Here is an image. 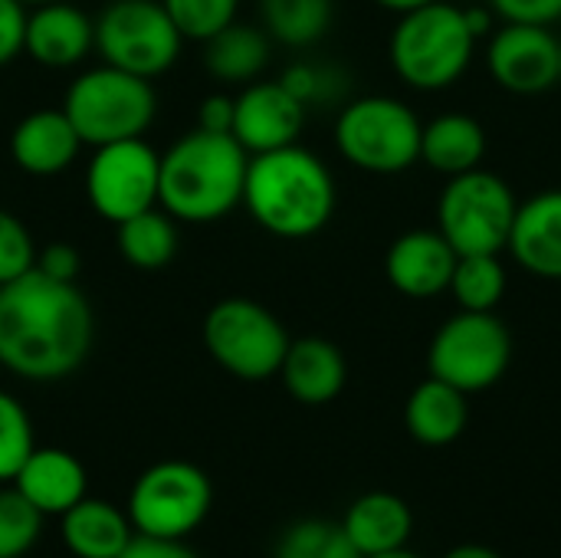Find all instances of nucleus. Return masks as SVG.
<instances>
[{
	"instance_id": "obj_1",
	"label": "nucleus",
	"mask_w": 561,
	"mask_h": 558,
	"mask_svg": "<svg viewBox=\"0 0 561 558\" xmlns=\"http://www.w3.org/2000/svg\"><path fill=\"white\" fill-rule=\"evenodd\" d=\"M92 306L76 283L36 266L0 286V365L26 382H59L79 372L92 349Z\"/></svg>"
},
{
	"instance_id": "obj_2",
	"label": "nucleus",
	"mask_w": 561,
	"mask_h": 558,
	"mask_svg": "<svg viewBox=\"0 0 561 558\" xmlns=\"http://www.w3.org/2000/svg\"><path fill=\"white\" fill-rule=\"evenodd\" d=\"M243 207L266 234L306 240L316 237L335 214V178L329 164L299 141L250 155Z\"/></svg>"
},
{
	"instance_id": "obj_3",
	"label": "nucleus",
	"mask_w": 561,
	"mask_h": 558,
	"mask_svg": "<svg viewBox=\"0 0 561 558\" xmlns=\"http://www.w3.org/2000/svg\"><path fill=\"white\" fill-rule=\"evenodd\" d=\"M250 155L233 135L194 128L161 155L158 207L181 224H214L243 204Z\"/></svg>"
},
{
	"instance_id": "obj_4",
	"label": "nucleus",
	"mask_w": 561,
	"mask_h": 558,
	"mask_svg": "<svg viewBox=\"0 0 561 558\" xmlns=\"http://www.w3.org/2000/svg\"><path fill=\"white\" fill-rule=\"evenodd\" d=\"M477 36L467 26L463 7L434 0L401 13L388 53L401 82L417 92H440L460 82L473 62Z\"/></svg>"
},
{
	"instance_id": "obj_5",
	"label": "nucleus",
	"mask_w": 561,
	"mask_h": 558,
	"mask_svg": "<svg viewBox=\"0 0 561 558\" xmlns=\"http://www.w3.org/2000/svg\"><path fill=\"white\" fill-rule=\"evenodd\" d=\"M62 112L69 115L82 145L99 148L108 141L141 138L158 115V95L151 79L102 62L72 79Z\"/></svg>"
},
{
	"instance_id": "obj_6",
	"label": "nucleus",
	"mask_w": 561,
	"mask_h": 558,
	"mask_svg": "<svg viewBox=\"0 0 561 558\" xmlns=\"http://www.w3.org/2000/svg\"><path fill=\"white\" fill-rule=\"evenodd\" d=\"M421 118L401 99L362 95L339 112L335 148L368 174H401L421 161Z\"/></svg>"
},
{
	"instance_id": "obj_7",
	"label": "nucleus",
	"mask_w": 561,
	"mask_h": 558,
	"mask_svg": "<svg viewBox=\"0 0 561 558\" xmlns=\"http://www.w3.org/2000/svg\"><path fill=\"white\" fill-rule=\"evenodd\" d=\"M201 339L207 355L233 378L266 382L279 375V365L289 349L286 326L260 303L230 296L207 309Z\"/></svg>"
},
{
	"instance_id": "obj_8",
	"label": "nucleus",
	"mask_w": 561,
	"mask_h": 558,
	"mask_svg": "<svg viewBox=\"0 0 561 558\" xmlns=\"http://www.w3.org/2000/svg\"><path fill=\"white\" fill-rule=\"evenodd\" d=\"M519 201L513 187L483 168L454 174L437 201V230L457 250L470 253H500L510 243Z\"/></svg>"
},
{
	"instance_id": "obj_9",
	"label": "nucleus",
	"mask_w": 561,
	"mask_h": 558,
	"mask_svg": "<svg viewBox=\"0 0 561 558\" xmlns=\"http://www.w3.org/2000/svg\"><path fill=\"white\" fill-rule=\"evenodd\" d=\"M214 506L210 477L191 460L151 464L128 493V520L135 536L184 543Z\"/></svg>"
},
{
	"instance_id": "obj_10",
	"label": "nucleus",
	"mask_w": 561,
	"mask_h": 558,
	"mask_svg": "<svg viewBox=\"0 0 561 558\" xmlns=\"http://www.w3.org/2000/svg\"><path fill=\"white\" fill-rule=\"evenodd\" d=\"M181 30L161 0H108L95 16V53L102 62L141 79L164 76L181 56Z\"/></svg>"
},
{
	"instance_id": "obj_11",
	"label": "nucleus",
	"mask_w": 561,
	"mask_h": 558,
	"mask_svg": "<svg viewBox=\"0 0 561 558\" xmlns=\"http://www.w3.org/2000/svg\"><path fill=\"white\" fill-rule=\"evenodd\" d=\"M513 362V335L496 312H457L431 339L427 372L463 395L493 388Z\"/></svg>"
},
{
	"instance_id": "obj_12",
	"label": "nucleus",
	"mask_w": 561,
	"mask_h": 558,
	"mask_svg": "<svg viewBox=\"0 0 561 558\" xmlns=\"http://www.w3.org/2000/svg\"><path fill=\"white\" fill-rule=\"evenodd\" d=\"M158 174L161 155L145 138L99 145L85 168L89 207L108 224H122L158 207Z\"/></svg>"
},
{
	"instance_id": "obj_13",
	"label": "nucleus",
	"mask_w": 561,
	"mask_h": 558,
	"mask_svg": "<svg viewBox=\"0 0 561 558\" xmlns=\"http://www.w3.org/2000/svg\"><path fill=\"white\" fill-rule=\"evenodd\" d=\"M490 76L513 95H542L559 86V39L539 23H503L490 33Z\"/></svg>"
},
{
	"instance_id": "obj_14",
	"label": "nucleus",
	"mask_w": 561,
	"mask_h": 558,
	"mask_svg": "<svg viewBox=\"0 0 561 558\" xmlns=\"http://www.w3.org/2000/svg\"><path fill=\"white\" fill-rule=\"evenodd\" d=\"M306 105L276 79V82H247L233 95V138L247 155L276 151L296 145L306 125Z\"/></svg>"
},
{
	"instance_id": "obj_15",
	"label": "nucleus",
	"mask_w": 561,
	"mask_h": 558,
	"mask_svg": "<svg viewBox=\"0 0 561 558\" xmlns=\"http://www.w3.org/2000/svg\"><path fill=\"white\" fill-rule=\"evenodd\" d=\"M457 250L440 230H408L401 234L385 257L388 283L408 299H434L450 289Z\"/></svg>"
},
{
	"instance_id": "obj_16",
	"label": "nucleus",
	"mask_w": 561,
	"mask_h": 558,
	"mask_svg": "<svg viewBox=\"0 0 561 558\" xmlns=\"http://www.w3.org/2000/svg\"><path fill=\"white\" fill-rule=\"evenodd\" d=\"M95 49V20L69 0L39 3L26 13L23 53L46 69H72Z\"/></svg>"
},
{
	"instance_id": "obj_17",
	"label": "nucleus",
	"mask_w": 561,
	"mask_h": 558,
	"mask_svg": "<svg viewBox=\"0 0 561 558\" xmlns=\"http://www.w3.org/2000/svg\"><path fill=\"white\" fill-rule=\"evenodd\" d=\"M82 138L62 109H39L23 115L10 132V158L23 174L56 178L79 158Z\"/></svg>"
},
{
	"instance_id": "obj_18",
	"label": "nucleus",
	"mask_w": 561,
	"mask_h": 558,
	"mask_svg": "<svg viewBox=\"0 0 561 558\" xmlns=\"http://www.w3.org/2000/svg\"><path fill=\"white\" fill-rule=\"evenodd\" d=\"M506 250L513 260L539 280H561V187L542 191L519 204Z\"/></svg>"
},
{
	"instance_id": "obj_19",
	"label": "nucleus",
	"mask_w": 561,
	"mask_h": 558,
	"mask_svg": "<svg viewBox=\"0 0 561 558\" xmlns=\"http://www.w3.org/2000/svg\"><path fill=\"white\" fill-rule=\"evenodd\" d=\"M13 490L26 497L43 516H62L89 493L85 467L76 454L59 447H36L13 477Z\"/></svg>"
},
{
	"instance_id": "obj_20",
	"label": "nucleus",
	"mask_w": 561,
	"mask_h": 558,
	"mask_svg": "<svg viewBox=\"0 0 561 558\" xmlns=\"http://www.w3.org/2000/svg\"><path fill=\"white\" fill-rule=\"evenodd\" d=\"M279 378L299 405L316 408V405H329L342 395V388L348 382V365L335 342L306 335V339L289 342L286 358L279 365Z\"/></svg>"
},
{
	"instance_id": "obj_21",
	"label": "nucleus",
	"mask_w": 561,
	"mask_h": 558,
	"mask_svg": "<svg viewBox=\"0 0 561 558\" xmlns=\"http://www.w3.org/2000/svg\"><path fill=\"white\" fill-rule=\"evenodd\" d=\"M342 529L362 558L404 549L414 533V513L408 500L388 490L362 493L342 516Z\"/></svg>"
},
{
	"instance_id": "obj_22",
	"label": "nucleus",
	"mask_w": 561,
	"mask_h": 558,
	"mask_svg": "<svg viewBox=\"0 0 561 558\" xmlns=\"http://www.w3.org/2000/svg\"><path fill=\"white\" fill-rule=\"evenodd\" d=\"M59 536L72 558H118L135 539V529L125 510L85 497L59 516Z\"/></svg>"
},
{
	"instance_id": "obj_23",
	"label": "nucleus",
	"mask_w": 561,
	"mask_h": 558,
	"mask_svg": "<svg viewBox=\"0 0 561 558\" xmlns=\"http://www.w3.org/2000/svg\"><path fill=\"white\" fill-rule=\"evenodd\" d=\"M470 395L457 391L454 385L440 382V378H427L421 382L408 405H404V424L408 434L424 444V447H450L463 437L467 421H470Z\"/></svg>"
},
{
	"instance_id": "obj_24",
	"label": "nucleus",
	"mask_w": 561,
	"mask_h": 558,
	"mask_svg": "<svg viewBox=\"0 0 561 558\" xmlns=\"http://www.w3.org/2000/svg\"><path fill=\"white\" fill-rule=\"evenodd\" d=\"M486 155V128L463 112L437 115L421 132V161L437 174H463L483 164Z\"/></svg>"
},
{
	"instance_id": "obj_25",
	"label": "nucleus",
	"mask_w": 561,
	"mask_h": 558,
	"mask_svg": "<svg viewBox=\"0 0 561 558\" xmlns=\"http://www.w3.org/2000/svg\"><path fill=\"white\" fill-rule=\"evenodd\" d=\"M270 62V33L250 23H230L204 39V66L220 82H256Z\"/></svg>"
},
{
	"instance_id": "obj_26",
	"label": "nucleus",
	"mask_w": 561,
	"mask_h": 558,
	"mask_svg": "<svg viewBox=\"0 0 561 558\" xmlns=\"http://www.w3.org/2000/svg\"><path fill=\"white\" fill-rule=\"evenodd\" d=\"M115 243L128 266L141 273L164 270L178 257V220L161 207H148L115 224Z\"/></svg>"
},
{
	"instance_id": "obj_27",
	"label": "nucleus",
	"mask_w": 561,
	"mask_h": 558,
	"mask_svg": "<svg viewBox=\"0 0 561 558\" xmlns=\"http://www.w3.org/2000/svg\"><path fill=\"white\" fill-rule=\"evenodd\" d=\"M260 13L270 39L302 49L329 33L335 7L332 0H260Z\"/></svg>"
},
{
	"instance_id": "obj_28",
	"label": "nucleus",
	"mask_w": 561,
	"mask_h": 558,
	"mask_svg": "<svg viewBox=\"0 0 561 558\" xmlns=\"http://www.w3.org/2000/svg\"><path fill=\"white\" fill-rule=\"evenodd\" d=\"M447 293L463 312H496L506 293V266L500 263V253L460 257Z\"/></svg>"
},
{
	"instance_id": "obj_29",
	"label": "nucleus",
	"mask_w": 561,
	"mask_h": 558,
	"mask_svg": "<svg viewBox=\"0 0 561 558\" xmlns=\"http://www.w3.org/2000/svg\"><path fill=\"white\" fill-rule=\"evenodd\" d=\"M276 558H362V553L352 546L342 523L312 516V520L293 523L279 536Z\"/></svg>"
},
{
	"instance_id": "obj_30",
	"label": "nucleus",
	"mask_w": 561,
	"mask_h": 558,
	"mask_svg": "<svg viewBox=\"0 0 561 558\" xmlns=\"http://www.w3.org/2000/svg\"><path fill=\"white\" fill-rule=\"evenodd\" d=\"M43 513L13 487L0 490V558H23L43 536Z\"/></svg>"
},
{
	"instance_id": "obj_31",
	"label": "nucleus",
	"mask_w": 561,
	"mask_h": 558,
	"mask_svg": "<svg viewBox=\"0 0 561 558\" xmlns=\"http://www.w3.org/2000/svg\"><path fill=\"white\" fill-rule=\"evenodd\" d=\"M33 451L36 441L26 408L13 395L0 391V483H13L16 470L26 464Z\"/></svg>"
},
{
	"instance_id": "obj_32",
	"label": "nucleus",
	"mask_w": 561,
	"mask_h": 558,
	"mask_svg": "<svg viewBox=\"0 0 561 558\" xmlns=\"http://www.w3.org/2000/svg\"><path fill=\"white\" fill-rule=\"evenodd\" d=\"M279 82L306 105H329V102H339L348 89V76L335 66H325V62H309V59H299L293 66H286V72L279 76Z\"/></svg>"
},
{
	"instance_id": "obj_33",
	"label": "nucleus",
	"mask_w": 561,
	"mask_h": 558,
	"mask_svg": "<svg viewBox=\"0 0 561 558\" xmlns=\"http://www.w3.org/2000/svg\"><path fill=\"white\" fill-rule=\"evenodd\" d=\"M184 39H210L237 20L240 0H161Z\"/></svg>"
},
{
	"instance_id": "obj_34",
	"label": "nucleus",
	"mask_w": 561,
	"mask_h": 558,
	"mask_svg": "<svg viewBox=\"0 0 561 558\" xmlns=\"http://www.w3.org/2000/svg\"><path fill=\"white\" fill-rule=\"evenodd\" d=\"M36 266V240L26 224L0 207V286Z\"/></svg>"
},
{
	"instance_id": "obj_35",
	"label": "nucleus",
	"mask_w": 561,
	"mask_h": 558,
	"mask_svg": "<svg viewBox=\"0 0 561 558\" xmlns=\"http://www.w3.org/2000/svg\"><path fill=\"white\" fill-rule=\"evenodd\" d=\"M490 10L503 16V23L552 26L561 20V0H490Z\"/></svg>"
},
{
	"instance_id": "obj_36",
	"label": "nucleus",
	"mask_w": 561,
	"mask_h": 558,
	"mask_svg": "<svg viewBox=\"0 0 561 558\" xmlns=\"http://www.w3.org/2000/svg\"><path fill=\"white\" fill-rule=\"evenodd\" d=\"M26 7L20 0H0V66L13 62L23 53Z\"/></svg>"
},
{
	"instance_id": "obj_37",
	"label": "nucleus",
	"mask_w": 561,
	"mask_h": 558,
	"mask_svg": "<svg viewBox=\"0 0 561 558\" xmlns=\"http://www.w3.org/2000/svg\"><path fill=\"white\" fill-rule=\"evenodd\" d=\"M36 270L53 276V280H62V283H76L79 280V270H82V257L72 243H49L43 250H36Z\"/></svg>"
},
{
	"instance_id": "obj_38",
	"label": "nucleus",
	"mask_w": 561,
	"mask_h": 558,
	"mask_svg": "<svg viewBox=\"0 0 561 558\" xmlns=\"http://www.w3.org/2000/svg\"><path fill=\"white\" fill-rule=\"evenodd\" d=\"M197 128L230 135L233 132V95L214 92L197 105Z\"/></svg>"
},
{
	"instance_id": "obj_39",
	"label": "nucleus",
	"mask_w": 561,
	"mask_h": 558,
	"mask_svg": "<svg viewBox=\"0 0 561 558\" xmlns=\"http://www.w3.org/2000/svg\"><path fill=\"white\" fill-rule=\"evenodd\" d=\"M118 558H197V553H191L184 543H174V539L135 536Z\"/></svg>"
},
{
	"instance_id": "obj_40",
	"label": "nucleus",
	"mask_w": 561,
	"mask_h": 558,
	"mask_svg": "<svg viewBox=\"0 0 561 558\" xmlns=\"http://www.w3.org/2000/svg\"><path fill=\"white\" fill-rule=\"evenodd\" d=\"M463 16H467V26L477 39H486L493 33V10L490 7H463Z\"/></svg>"
},
{
	"instance_id": "obj_41",
	"label": "nucleus",
	"mask_w": 561,
	"mask_h": 558,
	"mask_svg": "<svg viewBox=\"0 0 561 558\" xmlns=\"http://www.w3.org/2000/svg\"><path fill=\"white\" fill-rule=\"evenodd\" d=\"M444 558H503L496 549L483 546V543H460L450 553H444Z\"/></svg>"
},
{
	"instance_id": "obj_42",
	"label": "nucleus",
	"mask_w": 561,
	"mask_h": 558,
	"mask_svg": "<svg viewBox=\"0 0 561 558\" xmlns=\"http://www.w3.org/2000/svg\"><path fill=\"white\" fill-rule=\"evenodd\" d=\"M375 3L401 16V13H408V10H417V7H427V3H434V0H375Z\"/></svg>"
},
{
	"instance_id": "obj_43",
	"label": "nucleus",
	"mask_w": 561,
	"mask_h": 558,
	"mask_svg": "<svg viewBox=\"0 0 561 558\" xmlns=\"http://www.w3.org/2000/svg\"><path fill=\"white\" fill-rule=\"evenodd\" d=\"M368 558H421L417 553H411L408 546L404 549H391V553H381V556H368Z\"/></svg>"
},
{
	"instance_id": "obj_44",
	"label": "nucleus",
	"mask_w": 561,
	"mask_h": 558,
	"mask_svg": "<svg viewBox=\"0 0 561 558\" xmlns=\"http://www.w3.org/2000/svg\"><path fill=\"white\" fill-rule=\"evenodd\" d=\"M23 7H39V3H53V0H20Z\"/></svg>"
},
{
	"instance_id": "obj_45",
	"label": "nucleus",
	"mask_w": 561,
	"mask_h": 558,
	"mask_svg": "<svg viewBox=\"0 0 561 558\" xmlns=\"http://www.w3.org/2000/svg\"><path fill=\"white\" fill-rule=\"evenodd\" d=\"M559 82H561V39H559Z\"/></svg>"
}]
</instances>
